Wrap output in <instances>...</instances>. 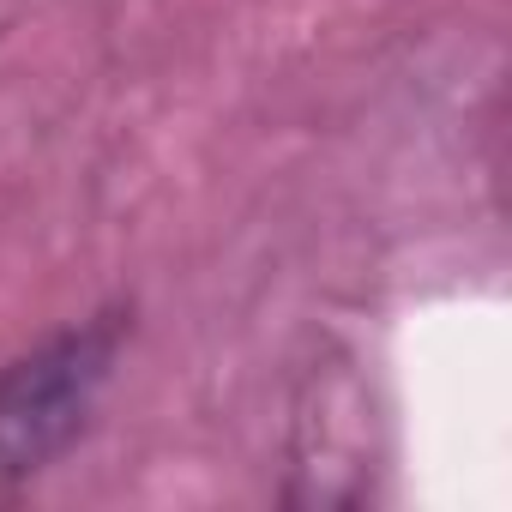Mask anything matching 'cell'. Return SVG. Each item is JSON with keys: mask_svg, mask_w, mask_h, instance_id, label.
Here are the masks:
<instances>
[{"mask_svg": "<svg viewBox=\"0 0 512 512\" xmlns=\"http://www.w3.org/2000/svg\"><path fill=\"white\" fill-rule=\"evenodd\" d=\"M133 314H91L0 368V488L43 476L91 422Z\"/></svg>", "mask_w": 512, "mask_h": 512, "instance_id": "obj_1", "label": "cell"}]
</instances>
